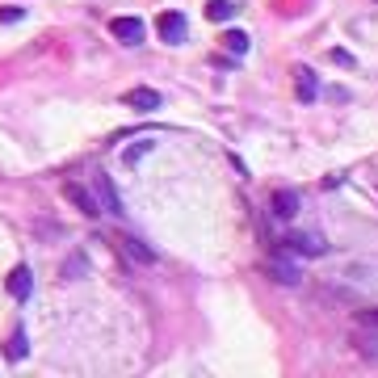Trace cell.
I'll return each mask as SVG.
<instances>
[{"mask_svg":"<svg viewBox=\"0 0 378 378\" xmlns=\"http://www.w3.org/2000/svg\"><path fill=\"white\" fill-rule=\"evenodd\" d=\"M109 34H114L118 43H126V47H139L143 38H147V26H143L139 17H114V21H109Z\"/></svg>","mask_w":378,"mask_h":378,"instance_id":"obj_1","label":"cell"},{"mask_svg":"<svg viewBox=\"0 0 378 378\" xmlns=\"http://www.w3.org/2000/svg\"><path fill=\"white\" fill-rule=\"evenodd\" d=\"M63 193H68V202H72V206H80V215H89V219H97V215H101V202H97L85 185L68 181V185H63Z\"/></svg>","mask_w":378,"mask_h":378,"instance_id":"obj_2","label":"cell"},{"mask_svg":"<svg viewBox=\"0 0 378 378\" xmlns=\"http://www.w3.org/2000/svg\"><path fill=\"white\" fill-rule=\"evenodd\" d=\"M156 30H160V38H164V43H173V47H177V43L185 38V17H181V13H160Z\"/></svg>","mask_w":378,"mask_h":378,"instance_id":"obj_3","label":"cell"},{"mask_svg":"<svg viewBox=\"0 0 378 378\" xmlns=\"http://www.w3.org/2000/svg\"><path fill=\"white\" fill-rule=\"evenodd\" d=\"M9 294H13V298H17V303H26V298H30V290H34V274H30V269H26V265H17V269H13V274H9Z\"/></svg>","mask_w":378,"mask_h":378,"instance_id":"obj_4","label":"cell"},{"mask_svg":"<svg viewBox=\"0 0 378 378\" xmlns=\"http://www.w3.org/2000/svg\"><path fill=\"white\" fill-rule=\"evenodd\" d=\"M294 252H303V256H320L328 244H324V236H315V232H294V236L286 239Z\"/></svg>","mask_w":378,"mask_h":378,"instance_id":"obj_5","label":"cell"},{"mask_svg":"<svg viewBox=\"0 0 378 378\" xmlns=\"http://www.w3.org/2000/svg\"><path fill=\"white\" fill-rule=\"evenodd\" d=\"M294 93H298V101H315V93H320V80H315V72L311 68H294Z\"/></svg>","mask_w":378,"mask_h":378,"instance_id":"obj_6","label":"cell"},{"mask_svg":"<svg viewBox=\"0 0 378 378\" xmlns=\"http://www.w3.org/2000/svg\"><path fill=\"white\" fill-rule=\"evenodd\" d=\"M274 215H278V219H294V215H298V193H294V189H278V193H274Z\"/></svg>","mask_w":378,"mask_h":378,"instance_id":"obj_7","label":"cell"},{"mask_svg":"<svg viewBox=\"0 0 378 378\" xmlns=\"http://www.w3.org/2000/svg\"><path fill=\"white\" fill-rule=\"evenodd\" d=\"M126 105H135V109H160V93L156 89H131Z\"/></svg>","mask_w":378,"mask_h":378,"instance_id":"obj_8","label":"cell"},{"mask_svg":"<svg viewBox=\"0 0 378 378\" xmlns=\"http://www.w3.org/2000/svg\"><path fill=\"white\" fill-rule=\"evenodd\" d=\"M219 43H223L227 50H232V55H248V47H252V38H248L244 30H227V34H223Z\"/></svg>","mask_w":378,"mask_h":378,"instance_id":"obj_9","label":"cell"},{"mask_svg":"<svg viewBox=\"0 0 378 378\" xmlns=\"http://www.w3.org/2000/svg\"><path fill=\"white\" fill-rule=\"evenodd\" d=\"M118 244H126V252H131L135 261H156V252H151V248H147L143 239H135V236H122Z\"/></svg>","mask_w":378,"mask_h":378,"instance_id":"obj_10","label":"cell"},{"mask_svg":"<svg viewBox=\"0 0 378 378\" xmlns=\"http://www.w3.org/2000/svg\"><path fill=\"white\" fill-rule=\"evenodd\" d=\"M232 13H236L232 0H210V4H206V17H210V21H227Z\"/></svg>","mask_w":378,"mask_h":378,"instance_id":"obj_11","label":"cell"},{"mask_svg":"<svg viewBox=\"0 0 378 378\" xmlns=\"http://www.w3.org/2000/svg\"><path fill=\"white\" fill-rule=\"evenodd\" d=\"M151 147H156L151 139H143V143H135V147H126V151H122V164H126V168H131V164H139V160L147 156V151H151Z\"/></svg>","mask_w":378,"mask_h":378,"instance_id":"obj_12","label":"cell"},{"mask_svg":"<svg viewBox=\"0 0 378 378\" xmlns=\"http://www.w3.org/2000/svg\"><path fill=\"white\" fill-rule=\"evenodd\" d=\"M274 274H278L282 286H298V269H294V265H274Z\"/></svg>","mask_w":378,"mask_h":378,"instance_id":"obj_13","label":"cell"},{"mask_svg":"<svg viewBox=\"0 0 378 378\" xmlns=\"http://www.w3.org/2000/svg\"><path fill=\"white\" fill-rule=\"evenodd\" d=\"M85 269H89V265H85V256H76V261H68V265H63V274H68V278H72V274H85Z\"/></svg>","mask_w":378,"mask_h":378,"instance_id":"obj_14","label":"cell"},{"mask_svg":"<svg viewBox=\"0 0 378 378\" xmlns=\"http://www.w3.org/2000/svg\"><path fill=\"white\" fill-rule=\"evenodd\" d=\"M13 357H26V332L13 336Z\"/></svg>","mask_w":378,"mask_h":378,"instance_id":"obj_15","label":"cell"},{"mask_svg":"<svg viewBox=\"0 0 378 378\" xmlns=\"http://www.w3.org/2000/svg\"><path fill=\"white\" fill-rule=\"evenodd\" d=\"M0 21H21V9H13V4H9V9H0Z\"/></svg>","mask_w":378,"mask_h":378,"instance_id":"obj_16","label":"cell"},{"mask_svg":"<svg viewBox=\"0 0 378 378\" xmlns=\"http://www.w3.org/2000/svg\"><path fill=\"white\" fill-rule=\"evenodd\" d=\"M332 63H345V68H353V55H349V50H332Z\"/></svg>","mask_w":378,"mask_h":378,"instance_id":"obj_17","label":"cell"},{"mask_svg":"<svg viewBox=\"0 0 378 378\" xmlns=\"http://www.w3.org/2000/svg\"><path fill=\"white\" fill-rule=\"evenodd\" d=\"M362 324H370V328H378V307H370V311H362Z\"/></svg>","mask_w":378,"mask_h":378,"instance_id":"obj_18","label":"cell"}]
</instances>
